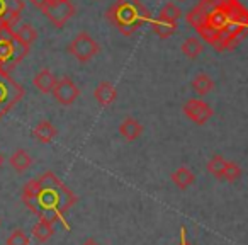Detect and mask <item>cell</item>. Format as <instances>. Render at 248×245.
Wrapping results in <instances>:
<instances>
[{
    "instance_id": "obj_14",
    "label": "cell",
    "mask_w": 248,
    "mask_h": 245,
    "mask_svg": "<svg viewBox=\"0 0 248 245\" xmlns=\"http://www.w3.org/2000/svg\"><path fill=\"white\" fill-rule=\"evenodd\" d=\"M9 163H11V167L16 170V172L22 174V172H26V170H28L29 167L32 165V159H31V155L26 152V150L19 148V150H16V152L11 155V159H9Z\"/></svg>"
},
{
    "instance_id": "obj_15",
    "label": "cell",
    "mask_w": 248,
    "mask_h": 245,
    "mask_svg": "<svg viewBox=\"0 0 248 245\" xmlns=\"http://www.w3.org/2000/svg\"><path fill=\"white\" fill-rule=\"evenodd\" d=\"M206 24L211 26L213 29H217V31H223V29L230 24V17H228L226 9L223 7V2H221V5L216 9V11H213L209 16H207Z\"/></svg>"
},
{
    "instance_id": "obj_11",
    "label": "cell",
    "mask_w": 248,
    "mask_h": 245,
    "mask_svg": "<svg viewBox=\"0 0 248 245\" xmlns=\"http://www.w3.org/2000/svg\"><path fill=\"white\" fill-rule=\"evenodd\" d=\"M119 133L126 142H136L143 133V125L135 117H126L119 125Z\"/></svg>"
},
{
    "instance_id": "obj_5",
    "label": "cell",
    "mask_w": 248,
    "mask_h": 245,
    "mask_svg": "<svg viewBox=\"0 0 248 245\" xmlns=\"http://www.w3.org/2000/svg\"><path fill=\"white\" fill-rule=\"evenodd\" d=\"M100 51V46L89 33L82 31L70 41L68 45V53L80 63H89L90 60H93Z\"/></svg>"
},
{
    "instance_id": "obj_2",
    "label": "cell",
    "mask_w": 248,
    "mask_h": 245,
    "mask_svg": "<svg viewBox=\"0 0 248 245\" xmlns=\"http://www.w3.org/2000/svg\"><path fill=\"white\" fill-rule=\"evenodd\" d=\"M106 16L123 36H133L152 19L150 11L140 0H116L107 9Z\"/></svg>"
},
{
    "instance_id": "obj_18",
    "label": "cell",
    "mask_w": 248,
    "mask_h": 245,
    "mask_svg": "<svg viewBox=\"0 0 248 245\" xmlns=\"http://www.w3.org/2000/svg\"><path fill=\"white\" fill-rule=\"evenodd\" d=\"M14 34L26 48H31L32 43L38 39V31L31 24H21L17 29H14Z\"/></svg>"
},
{
    "instance_id": "obj_7",
    "label": "cell",
    "mask_w": 248,
    "mask_h": 245,
    "mask_svg": "<svg viewBox=\"0 0 248 245\" xmlns=\"http://www.w3.org/2000/svg\"><path fill=\"white\" fill-rule=\"evenodd\" d=\"M51 94L56 99V102H60L62 106H72L80 97V89H78V85L73 82V79H70V77H62V79L56 80V85Z\"/></svg>"
},
{
    "instance_id": "obj_26",
    "label": "cell",
    "mask_w": 248,
    "mask_h": 245,
    "mask_svg": "<svg viewBox=\"0 0 248 245\" xmlns=\"http://www.w3.org/2000/svg\"><path fill=\"white\" fill-rule=\"evenodd\" d=\"M5 245H29V237L24 233V230L17 228V230H14L7 237V242H5Z\"/></svg>"
},
{
    "instance_id": "obj_25",
    "label": "cell",
    "mask_w": 248,
    "mask_h": 245,
    "mask_svg": "<svg viewBox=\"0 0 248 245\" xmlns=\"http://www.w3.org/2000/svg\"><path fill=\"white\" fill-rule=\"evenodd\" d=\"M240 177H241L240 165L234 163V162H228L226 169H224V172H223V179L228 180V182H234V180H238Z\"/></svg>"
},
{
    "instance_id": "obj_10",
    "label": "cell",
    "mask_w": 248,
    "mask_h": 245,
    "mask_svg": "<svg viewBox=\"0 0 248 245\" xmlns=\"http://www.w3.org/2000/svg\"><path fill=\"white\" fill-rule=\"evenodd\" d=\"M93 97H95V100H97V104H99V106L109 107V106H112V104L116 102L117 90L110 82L102 80V82L95 87V90H93Z\"/></svg>"
},
{
    "instance_id": "obj_24",
    "label": "cell",
    "mask_w": 248,
    "mask_h": 245,
    "mask_svg": "<svg viewBox=\"0 0 248 245\" xmlns=\"http://www.w3.org/2000/svg\"><path fill=\"white\" fill-rule=\"evenodd\" d=\"M186 19H187V22H189V24L192 26V28L199 29L201 26L206 24V21H207V12L204 11V9H201L199 5H196L194 9H190L189 14L186 16Z\"/></svg>"
},
{
    "instance_id": "obj_23",
    "label": "cell",
    "mask_w": 248,
    "mask_h": 245,
    "mask_svg": "<svg viewBox=\"0 0 248 245\" xmlns=\"http://www.w3.org/2000/svg\"><path fill=\"white\" fill-rule=\"evenodd\" d=\"M226 163H228V160L224 159L223 155H213L209 160H207V163H206V169H207V172L209 174H213L214 177H217V179H223V172H224V169H226Z\"/></svg>"
},
{
    "instance_id": "obj_19",
    "label": "cell",
    "mask_w": 248,
    "mask_h": 245,
    "mask_svg": "<svg viewBox=\"0 0 248 245\" xmlns=\"http://www.w3.org/2000/svg\"><path fill=\"white\" fill-rule=\"evenodd\" d=\"M182 53L187 56V58H197V56L201 55V53L204 51V45L202 41H201L199 38H194V36H190V38H187L186 41L182 43Z\"/></svg>"
},
{
    "instance_id": "obj_4",
    "label": "cell",
    "mask_w": 248,
    "mask_h": 245,
    "mask_svg": "<svg viewBox=\"0 0 248 245\" xmlns=\"http://www.w3.org/2000/svg\"><path fill=\"white\" fill-rule=\"evenodd\" d=\"M24 96V89L11 77L7 70L0 68V117H4Z\"/></svg>"
},
{
    "instance_id": "obj_17",
    "label": "cell",
    "mask_w": 248,
    "mask_h": 245,
    "mask_svg": "<svg viewBox=\"0 0 248 245\" xmlns=\"http://www.w3.org/2000/svg\"><path fill=\"white\" fill-rule=\"evenodd\" d=\"M170 179H172V182L175 184L179 189H187L189 186H192V182H194V174L190 172L187 167H179V169L175 170V172L170 176Z\"/></svg>"
},
{
    "instance_id": "obj_31",
    "label": "cell",
    "mask_w": 248,
    "mask_h": 245,
    "mask_svg": "<svg viewBox=\"0 0 248 245\" xmlns=\"http://www.w3.org/2000/svg\"><path fill=\"white\" fill-rule=\"evenodd\" d=\"M180 2H184V0H180Z\"/></svg>"
},
{
    "instance_id": "obj_9",
    "label": "cell",
    "mask_w": 248,
    "mask_h": 245,
    "mask_svg": "<svg viewBox=\"0 0 248 245\" xmlns=\"http://www.w3.org/2000/svg\"><path fill=\"white\" fill-rule=\"evenodd\" d=\"M24 11L22 0H0V28H14Z\"/></svg>"
},
{
    "instance_id": "obj_28",
    "label": "cell",
    "mask_w": 248,
    "mask_h": 245,
    "mask_svg": "<svg viewBox=\"0 0 248 245\" xmlns=\"http://www.w3.org/2000/svg\"><path fill=\"white\" fill-rule=\"evenodd\" d=\"M82 245H100V244L97 240H93V238H87V240L83 242Z\"/></svg>"
},
{
    "instance_id": "obj_12",
    "label": "cell",
    "mask_w": 248,
    "mask_h": 245,
    "mask_svg": "<svg viewBox=\"0 0 248 245\" xmlns=\"http://www.w3.org/2000/svg\"><path fill=\"white\" fill-rule=\"evenodd\" d=\"M56 77L53 75V72L49 68H43L41 72H38L34 75V79H32V83H34V87L39 90V92L43 94H51L53 89H55L56 85Z\"/></svg>"
},
{
    "instance_id": "obj_30",
    "label": "cell",
    "mask_w": 248,
    "mask_h": 245,
    "mask_svg": "<svg viewBox=\"0 0 248 245\" xmlns=\"http://www.w3.org/2000/svg\"><path fill=\"white\" fill-rule=\"evenodd\" d=\"M2 165H4V155L0 153V169H2Z\"/></svg>"
},
{
    "instance_id": "obj_29",
    "label": "cell",
    "mask_w": 248,
    "mask_h": 245,
    "mask_svg": "<svg viewBox=\"0 0 248 245\" xmlns=\"http://www.w3.org/2000/svg\"><path fill=\"white\" fill-rule=\"evenodd\" d=\"M180 245H190V244H189V240H187L186 235H184V233H182V240H180Z\"/></svg>"
},
{
    "instance_id": "obj_3",
    "label": "cell",
    "mask_w": 248,
    "mask_h": 245,
    "mask_svg": "<svg viewBox=\"0 0 248 245\" xmlns=\"http://www.w3.org/2000/svg\"><path fill=\"white\" fill-rule=\"evenodd\" d=\"M26 48L14 34V28H0V68L11 70L26 58Z\"/></svg>"
},
{
    "instance_id": "obj_27",
    "label": "cell",
    "mask_w": 248,
    "mask_h": 245,
    "mask_svg": "<svg viewBox=\"0 0 248 245\" xmlns=\"http://www.w3.org/2000/svg\"><path fill=\"white\" fill-rule=\"evenodd\" d=\"M29 2H31V4L34 5V7H38V9H43V7H45L46 4H48L49 0H29Z\"/></svg>"
},
{
    "instance_id": "obj_21",
    "label": "cell",
    "mask_w": 248,
    "mask_h": 245,
    "mask_svg": "<svg viewBox=\"0 0 248 245\" xmlns=\"http://www.w3.org/2000/svg\"><path fill=\"white\" fill-rule=\"evenodd\" d=\"M192 89L196 90L199 96H206V94H209L211 90L214 89V82L207 73H199V75L194 77Z\"/></svg>"
},
{
    "instance_id": "obj_13",
    "label": "cell",
    "mask_w": 248,
    "mask_h": 245,
    "mask_svg": "<svg viewBox=\"0 0 248 245\" xmlns=\"http://www.w3.org/2000/svg\"><path fill=\"white\" fill-rule=\"evenodd\" d=\"M56 135H58V130L49 121H39L38 125L32 128V136L39 143H45V145L46 143H51L56 138Z\"/></svg>"
},
{
    "instance_id": "obj_20",
    "label": "cell",
    "mask_w": 248,
    "mask_h": 245,
    "mask_svg": "<svg viewBox=\"0 0 248 245\" xmlns=\"http://www.w3.org/2000/svg\"><path fill=\"white\" fill-rule=\"evenodd\" d=\"M152 31H153V34H156L160 39H169L170 36H173L177 33V24L156 19V21L152 22Z\"/></svg>"
},
{
    "instance_id": "obj_1",
    "label": "cell",
    "mask_w": 248,
    "mask_h": 245,
    "mask_svg": "<svg viewBox=\"0 0 248 245\" xmlns=\"http://www.w3.org/2000/svg\"><path fill=\"white\" fill-rule=\"evenodd\" d=\"M22 203L39 218L55 223L77 203V196L53 172H45L22 187Z\"/></svg>"
},
{
    "instance_id": "obj_16",
    "label": "cell",
    "mask_w": 248,
    "mask_h": 245,
    "mask_svg": "<svg viewBox=\"0 0 248 245\" xmlns=\"http://www.w3.org/2000/svg\"><path fill=\"white\" fill-rule=\"evenodd\" d=\"M53 233H55V227H53V223L48 220H43V218H39L38 223L32 227V237H34L39 244L48 242L49 238L53 237Z\"/></svg>"
},
{
    "instance_id": "obj_22",
    "label": "cell",
    "mask_w": 248,
    "mask_h": 245,
    "mask_svg": "<svg viewBox=\"0 0 248 245\" xmlns=\"http://www.w3.org/2000/svg\"><path fill=\"white\" fill-rule=\"evenodd\" d=\"M182 17V11L177 7L173 2H167L158 12V19L160 21H167V22H172V24H177V21Z\"/></svg>"
},
{
    "instance_id": "obj_6",
    "label": "cell",
    "mask_w": 248,
    "mask_h": 245,
    "mask_svg": "<svg viewBox=\"0 0 248 245\" xmlns=\"http://www.w3.org/2000/svg\"><path fill=\"white\" fill-rule=\"evenodd\" d=\"M41 11L55 28L62 29L75 16L77 9L70 0H49Z\"/></svg>"
},
{
    "instance_id": "obj_8",
    "label": "cell",
    "mask_w": 248,
    "mask_h": 245,
    "mask_svg": "<svg viewBox=\"0 0 248 245\" xmlns=\"http://www.w3.org/2000/svg\"><path fill=\"white\" fill-rule=\"evenodd\" d=\"M182 111L192 123H196V125H199V126L206 125L214 114L213 107L201 99H189L182 106Z\"/></svg>"
}]
</instances>
